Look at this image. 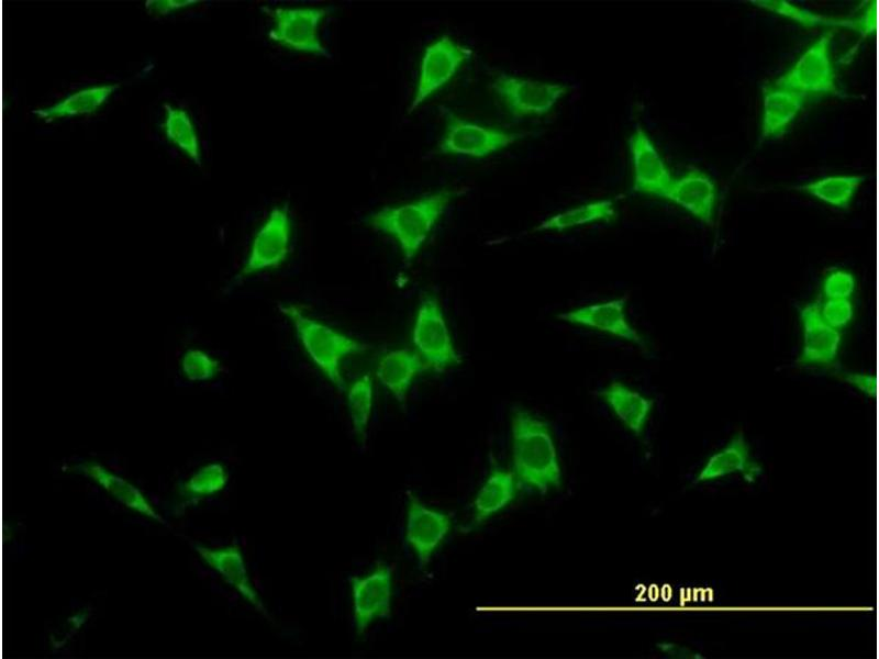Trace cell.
Segmentation results:
<instances>
[{
	"mask_svg": "<svg viewBox=\"0 0 879 659\" xmlns=\"http://www.w3.org/2000/svg\"><path fill=\"white\" fill-rule=\"evenodd\" d=\"M511 426L512 461L518 478L541 493H546L550 487L558 488L561 471L548 425L516 407Z\"/></svg>",
	"mask_w": 879,
	"mask_h": 659,
	"instance_id": "6da1fadb",
	"label": "cell"
},
{
	"mask_svg": "<svg viewBox=\"0 0 879 659\" xmlns=\"http://www.w3.org/2000/svg\"><path fill=\"white\" fill-rule=\"evenodd\" d=\"M453 192L443 190L399 205L385 206L369 217V224L393 236L405 260H411L449 203Z\"/></svg>",
	"mask_w": 879,
	"mask_h": 659,
	"instance_id": "7a4b0ae2",
	"label": "cell"
},
{
	"mask_svg": "<svg viewBox=\"0 0 879 659\" xmlns=\"http://www.w3.org/2000/svg\"><path fill=\"white\" fill-rule=\"evenodd\" d=\"M281 311L292 321L303 348L315 366L343 391L342 359L367 350L368 345L307 316L294 305L282 306Z\"/></svg>",
	"mask_w": 879,
	"mask_h": 659,
	"instance_id": "3957f363",
	"label": "cell"
},
{
	"mask_svg": "<svg viewBox=\"0 0 879 659\" xmlns=\"http://www.w3.org/2000/svg\"><path fill=\"white\" fill-rule=\"evenodd\" d=\"M832 33L812 43L793 66L772 83L776 87L809 96L838 94L836 72L831 55Z\"/></svg>",
	"mask_w": 879,
	"mask_h": 659,
	"instance_id": "277c9868",
	"label": "cell"
},
{
	"mask_svg": "<svg viewBox=\"0 0 879 659\" xmlns=\"http://www.w3.org/2000/svg\"><path fill=\"white\" fill-rule=\"evenodd\" d=\"M418 353L429 367L439 371L460 362L437 300H422L412 332Z\"/></svg>",
	"mask_w": 879,
	"mask_h": 659,
	"instance_id": "5b68a950",
	"label": "cell"
},
{
	"mask_svg": "<svg viewBox=\"0 0 879 659\" xmlns=\"http://www.w3.org/2000/svg\"><path fill=\"white\" fill-rule=\"evenodd\" d=\"M490 88L515 118L547 113L569 89L565 85L519 78L502 72L493 78Z\"/></svg>",
	"mask_w": 879,
	"mask_h": 659,
	"instance_id": "8992f818",
	"label": "cell"
},
{
	"mask_svg": "<svg viewBox=\"0 0 879 659\" xmlns=\"http://www.w3.org/2000/svg\"><path fill=\"white\" fill-rule=\"evenodd\" d=\"M471 49L443 35L426 46L420 64L418 87L408 109L413 112L429 97L442 88L471 56Z\"/></svg>",
	"mask_w": 879,
	"mask_h": 659,
	"instance_id": "52a82bcc",
	"label": "cell"
},
{
	"mask_svg": "<svg viewBox=\"0 0 879 659\" xmlns=\"http://www.w3.org/2000/svg\"><path fill=\"white\" fill-rule=\"evenodd\" d=\"M520 136L519 133L480 125L448 113L446 132L437 149L441 154L479 158L511 145Z\"/></svg>",
	"mask_w": 879,
	"mask_h": 659,
	"instance_id": "ba28073f",
	"label": "cell"
},
{
	"mask_svg": "<svg viewBox=\"0 0 879 659\" xmlns=\"http://www.w3.org/2000/svg\"><path fill=\"white\" fill-rule=\"evenodd\" d=\"M267 12L275 21L270 32L275 42L294 51L331 57L318 34L327 14L325 8H277Z\"/></svg>",
	"mask_w": 879,
	"mask_h": 659,
	"instance_id": "9c48e42d",
	"label": "cell"
},
{
	"mask_svg": "<svg viewBox=\"0 0 879 659\" xmlns=\"http://www.w3.org/2000/svg\"><path fill=\"white\" fill-rule=\"evenodd\" d=\"M353 619L357 635H363L378 618L391 612L392 569L383 562L365 577L351 578Z\"/></svg>",
	"mask_w": 879,
	"mask_h": 659,
	"instance_id": "30bf717a",
	"label": "cell"
},
{
	"mask_svg": "<svg viewBox=\"0 0 879 659\" xmlns=\"http://www.w3.org/2000/svg\"><path fill=\"white\" fill-rule=\"evenodd\" d=\"M450 528L449 516L429 509L411 492H408L405 540L416 555L421 569L431 561L432 555Z\"/></svg>",
	"mask_w": 879,
	"mask_h": 659,
	"instance_id": "8fae6325",
	"label": "cell"
},
{
	"mask_svg": "<svg viewBox=\"0 0 879 659\" xmlns=\"http://www.w3.org/2000/svg\"><path fill=\"white\" fill-rule=\"evenodd\" d=\"M291 223L288 209L274 208L253 241L240 276L279 266L289 253Z\"/></svg>",
	"mask_w": 879,
	"mask_h": 659,
	"instance_id": "7c38bea8",
	"label": "cell"
},
{
	"mask_svg": "<svg viewBox=\"0 0 879 659\" xmlns=\"http://www.w3.org/2000/svg\"><path fill=\"white\" fill-rule=\"evenodd\" d=\"M628 147L633 167V189L664 198L672 177L647 133L637 126L630 136Z\"/></svg>",
	"mask_w": 879,
	"mask_h": 659,
	"instance_id": "4fadbf2b",
	"label": "cell"
},
{
	"mask_svg": "<svg viewBox=\"0 0 879 659\" xmlns=\"http://www.w3.org/2000/svg\"><path fill=\"white\" fill-rule=\"evenodd\" d=\"M627 295L622 298L581 306L557 315V319L608 333L610 335L644 346L637 331L627 322L625 304Z\"/></svg>",
	"mask_w": 879,
	"mask_h": 659,
	"instance_id": "5bb4252c",
	"label": "cell"
},
{
	"mask_svg": "<svg viewBox=\"0 0 879 659\" xmlns=\"http://www.w3.org/2000/svg\"><path fill=\"white\" fill-rule=\"evenodd\" d=\"M803 330V345L798 362L800 365L826 366L832 364L839 349L842 334L830 326L820 314V304L810 303L800 311Z\"/></svg>",
	"mask_w": 879,
	"mask_h": 659,
	"instance_id": "9a60e30c",
	"label": "cell"
},
{
	"mask_svg": "<svg viewBox=\"0 0 879 659\" xmlns=\"http://www.w3.org/2000/svg\"><path fill=\"white\" fill-rule=\"evenodd\" d=\"M664 199L676 203L710 225L716 202V186L704 172L691 169L681 178L672 180Z\"/></svg>",
	"mask_w": 879,
	"mask_h": 659,
	"instance_id": "2e32d148",
	"label": "cell"
},
{
	"mask_svg": "<svg viewBox=\"0 0 879 659\" xmlns=\"http://www.w3.org/2000/svg\"><path fill=\"white\" fill-rule=\"evenodd\" d=\"M200 556L241 595L248 601L259 613L269 618L267 608L264 606L256 590L252 587L243 556L236 546L221 549H209L197 547Z\"/></svg>",
	"mask_w": 879,
	"mask_h": 659,
	"instance_id": "e0dca14e",
	"label": "cell"
},
{
	"mask_svg": "<svg viewBox=\"0 0 879 659\" xmlns=\"http://www.w3.org/2000/svg\"><path fill=\"white\" fill-rule=\"evenodd\" d=\"M426 368L429 366L419 353L408 348L394 349L379 360L377 377L396 400L403 404L412 380Z\"/></svg>",
	"mask_w": 879,
	"mask_h": 659,
	"instance_id": "ac0fdd59",
	"label": "cell"
},
{
	"mask_svg": "<svg viewBox=\"0 0 879 659\" xmlns=\"http://www.w3.org/2000/svg\"><path fill=\"white\" fill-rule=\"evenodd\" d=\"M806 97L783 88L768 85L763 88V138L781 134L803 109Z\"/></svg>",
	"mask_w": 879,
	"mask_h": 659,
	"instance_id": "d6986e66",
	"label": "cell"
},
{
	"mask_svg": "<svg viewBox=\"0 0 879 659\" xmlns=\"http://www.w3.org/2000/svg\"><path fill=\"white\" fill-rule=\"evenodd\" d=\"M615 415L636 435L644 428L653 407V401L619 381H613L601 391Z\"/></svg>",
	"mask_w": 879,
	"mask_h": 659,
	"instance_id": "ffe728a7",
	"label": "cell"
},
{
	"mask_svg": "<svg viewBox=\"0 0 879 659\" xmlns=\"http://www.w3.org/2000/svg\"><path fill=\"white\" fill-rule=\"evenodd\" d=\"M758 470V466L749 459L744 436L739 434L708 460L698 476V481L715 479L736 471L743 472L746 479H752Z\"/></svg>",
	"mask_w": 879,
	"mask_h": 659,
	"instance_id": "44dd1931",
	"label": "cell"
},
{
	"mask_svg": "<svg viewBox=\"0 0 879 659\" xmlns=\"http://www.w3.org/2000/svg\"><path fill=\"white\" fill-rule=\"evenodd\" d=\"M119 88V85H102L79 90L63 101L35 110L33 113L49 122L59 118L87 114L93 112Z\"/></svg>",
	"mask_w": 879,
	"mask_h": 659,
	"instance_id": "7402d4cb",
	"label": "cell"
},
{
	"mask_svg": "<svg viewBox=\"0 0 879 659\" xmlns=\"http://www.w3.org/2000/svg\"><path fill=\"white\" fill-rule=\"evenodd\" d=\"M514 494L513 474L509 471L493 469L475 499V524L481 523L504 507L513 500Z\"/></svg>",
	"mask_w": 879,
	"mask_h": 659,
	"instance_id": "603a6c76",
	"label": "cell"
},
{
	"mask_svg": "<svg viewBox=\"0 0 879 659\" xmlns=\"http://www.w3.org/2000/svg\"><path fill=\"white\" fill-rule=\"evenodd\" d=\"M85 471L125 506L151 516L160 523H165L154 511L142 492L125 479L108 471L97 463L87 466Z\"/></svg>",
	"mask_w": 879,
	"mask_h": 659,
	"instance_id": "cb8c5ba5",
	"label": "cell"
},
{
	"mask_svg": "<svg viewBox=\"0 0 879 659\" xmlns=\"http://www.w3.org/2000/svg\"><path fill=\"white\" fill-rule=\"evenodd\" d=\"M616 217L613 201L610 199L589 202L557 213L538 224L534 231H558L585 225L597 221H611Z\"/></svg>",
	"mask_w": 879,
	"mask_h": 659,
	"instance_id": "d4e9b609",
	"label": "cell"
},
{
	"mask_svg": "<svg viewBox=\"0 0 879 659\" xmlns=\"http://www.w3.org/2000/svg\"><path fill=\"white\" fill-rule=\"evenodd\" d=\"M864 181L859 175L828 176L798 187L814 198L839 209H847L858 187Z\"/></svg>",
	"mask_w": 879,
	"mask_h": 659,
	"instance_id": "484cf974",
	"label": "cell"
},
{
	"mask_svg": "<svg viewBox=\"0 0 879 659\" xmlns=\"http://www.w3.org/2000/svg\"><path fill=\"white\" fill-rule=\"evenodd\" d=\"M165 132L167 137L181 148L197 164L201 163L199 141L188 113L170 104H165Z\"/></svg>",
	"mask_w": 879,
	"mask_h": 659,
	"instance_id": "4316f807",
	"label": "cell"
},
{
	"mask_svg": "<svg viewBox=\"0 0 879 659\" xmlns=\"http://www.w3.org/2000/svg\"><path fill=\"white\" fill-rule=\"evenodd\" d=\"M347 404L353 431L357 437L365 440L372 409V380L368 373L351 386L347 391Z\"/></svg>",
	"mask_w": 879,
	"mask_h": 659,
	"instance_id": "83f0119b",
	"label": "cell"
},
{
	"mask_svg": "<svg viewBox=\"0 0 879 659\" xmlns=\"http://www.w3.org/2000/svg\"><path fill=\"white\" fill-rule=\"evenodd\" d=\"M750 3H753L756 7L777 13L779 15L794 20L805 26L845 25L853 29H857L856 21H848V20L837 21L834 19L825 18L823 15L813 14L812 12L801 9L785 0H752Z\"/></svg>",
	"mask_w": 879,
	"mask_h": 659,
	"instance_id": "f1b7e54d",
	"label": "cell"
},
{
	"mask_svg": "<svg viewBox=\"0 0 879 659\" xmlns=\"http://www.w3.org/2000/svg\"><path fill=\"white\" fill-rule=\"evenodd\" d=\"M180 369L189 381L200 382L215 377L221 369V362L205 350L192 347L182 354Z\"/></svg>",
	"mask_w": 879,
	"mask_h": 659,
	"instance_id": "f546056e",
	"label": "cell"
},
{
	"mask_svg": "<svg viewBox=\"0 0 879 659\" xmlns=\"http://www.w3.org/2000/svg\"><path fill=\"white\" fill-rule=\"evenodd\" d=\"M229 476L220 463H209L200 468L186 483L185 490L198 495L213 494L227 483Z\"/></svg>",
	"mask_w": 879,
	"mask_h": 659,
	"instance_id": "4dcf8cb0",
	"label": "cell"
},
{
	"mask_svg": "<svg viewBox=\"0 0 879 659\" xmlns=\"http://www.w3.org/2000/svg\"><path fill=\"white\" fill-rule=\"evenodd\" d=\"M820 314L830 326L839 331L853 320V303L850 299H826L820 305Z\"/></svg>",
	"mask_w": 879,
	"mask_h": 659,
	"instance_id": "1f68e13d",
	"label": "cell"
},
{
	"mask_svg": "<svg viewBox=\"0 0 879 659\" xmlns=\"http://www.w3.org/2000/svg\"><path fill=\"white\" fill-rule=\"evenodd\" d=\"M854 276L842 269L833 270L823 281V294L826 299H850L855 290Z\"/></svg>",
	"mask_w": 879,
	"mask_h": 659,
	"instance_id": "d6a6232c",
	"label": "cell"
},
{
	"mask_svg": "<svg viewBox=\"0 0 879 659\" xmlns=\"http://www.w3.org/2000/svg\"><path fill=\"white\" fill-rule=\"evenodd\" d=\"M838 378L855 387L860 392L871 396L876 390L875 378L869 373L844 371L838 372Z\"/></svg>",
	"mask_w": 879,
	"mask_h": 659,
	"instance_id": "836d02e7",
	"label": "cell"
},
{
	"mask_svg": "<svg viewBox=\"0 0 879 659\" xmlns=\"http://www.w3.org/2000/svg\"><path fill=\"white\" fill-rule=\"evenodd\" d=\"M197 2L196 0H147L145 8L152 14L166 15Z\"/></svg>",
	"mask_w": 879,
	"mask_h": 659,
	"instance_id": "e575fe53",
	"label": "cell"
}]
</instances>
